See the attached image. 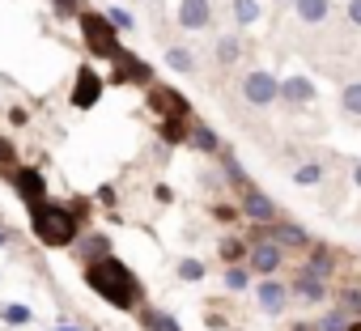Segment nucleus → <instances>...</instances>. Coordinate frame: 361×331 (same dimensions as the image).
<instances>
[{"label":"nucleus","instance_id":"f257e3e1","mask_svg":"<svg viewBox=\"0 0 361 331\" xmlns=\"http://www.w3.org/2000/svg\"><path fill=\"white\" fill-rule=\"evenodd\" d=\"M85 285H90L106 306H115V310H136V306L145 301V285H140V276H136L123 259H115L111 251L85 263Z\"/></svg>","mask_w":361,"mask_h":331},{"label":"nucleus","instance_id":"f03ea898","mask_svg":"<svg viewBox=\"0 0 361 331\" xmlns=\"http://www.w3.org/2000/svg\"><path fill=\"white\" fill-rule=\"evenodd\" d=\"M30 230H35V238H39L43 246H51V251H68V246L81 238L85 221L73 213V204L39 200V204H30Z\"/></svg>","mask_w":361,"mask_h":331},{"label":"nucleus","instance_id":"7ed1b4c3","mask_svg":"<svg viewBox=\"0 0 361 331\" xmlns=\"http://www.w3.org/2000/svg\"><path fill=\"white\" fill-rule=\"evenodd\" d=\"M77 30H81V39H85V47L94 51V56H102V60H119L128 47L119 43V30L111 26V18L102 13V9H81V18H77Z\"/></svg>","mask_w":361,"mask_h":331},{"label":"nucleus","instance_id":"20e7f679","mask_svg":"<svg viewBox=\"0 0 361 331\" xmlns=\"http://www.w3.org/2000/svg\"><path fill=\"white\" fill-rule=\"evenodd\" d=\"M238 94H243V102H251V106H272V102H281V77L268 73V68H251V73L243 77Z\"/></svg>","mask_w":361,"mask_h":331},{"label":"nucleus","instance_id":"39448f33","mask_svg":"<svg viewBox=\"0 0 361 331\" xmlns=\"http://www.w3.org/2000/svg\"><path fill=\"white\" fill-rule=\"evenodd\" d=\"M285 255H289V251L264 234L259 242H251V251H247V268H251L255 276H276V272H281V263H285Z\"/></svg>","mask_w":361,"mask_h":331},{"label":"nucleus","instance_id":"423d86ee","mask_svg":"<svg viewBox=\"0 0 361 331\" xmlns=\"http://www.w3.org/2000/svg\"><path fill=\"white\" fill-rule=\"evenodd\" d=\"M102 89H106V81L90 68V64H81L77 68V81H73V94H68V102L77 106V111H94L98 102H102Z\"/></svg>","mask_w":361,"mask_h":331},{"label":"nucleus","instance_id":"0eeeda50","mask_svg":"<svg viewBox=\"0 0 361 331\" xmlns=\"http://www.w3.org/2000/svg\"><path fill=\"white\" fill-rule=\"evenodd\" d=\"M251 293H255V306H259L264 314H272V318L285 314V306L293 301V297H289V285L276 280V276H259V280L251 285Z\"/></svg>","mask_w":361,"mask_h":331},{"label":"nucleus","instance_id":"6e6552de","mask_svg":"<svg viewBox=\"0 0 361 331\" xmlns=\"http://www.w3.org/2000/svg\"><path fill=\"white\" fill-rule=\"evenodd\" d=\"M9 187L18 192V200L26 208L39 204V200H47V179H43V170H35V166H18V170L9 175Z\"/></svg>","mask_w":361,"mask_h":331},{"label":"nucleus","instance_id":"1a4fd4ad","mask_svg":"<svg viewBox=\"0 0 361 331\" xmlns=\"http://www.w3.org/2000/svg\"><path fill=\"white\" fill-rule=\"evenodd\" d=\"M238 213L251 221V225H272L281 213H276V204H272V196H264L259 187H243V196H238Z\"/></svg>","mask_w":361,"mask_h":331},{"label":"nucleus","instance_id":"9d476101","mask_svg":"<svg viewBox=\"0 0 361 331\" xmlns=\"http://www.w3.org/2000/svg\"><path fill=\"white\" fill-rule=\"evenodd\" d=\"M106 85H140V89H149V85H153V68H149L145 60H136L132 51H123V56L115 60V73H111Z\"/></svg>","mask_w":361,"mask_h":331},{"label":"nucleus","instance_id":"9b49d317","mask_svg":"<svg viewBox=\"0 0 361 331\" xmlns=\"http://www.w3.org/2000/svg\"><path fill=\"white\" fill-rule=\"evenodd\" d=\"M149 106L157 111V119L161 115H192V102L183 94H178L174 85H157V81L149 85Z\"/></svg>","mask_w":361,"mask_h":331},{"label":"nucleus","instance_id":"f8f14e48","mask_svg":"<svg viewBox=\"0 0 361 331\" xmlns=\"http://www.w3.org/2000/svg\"><path fill=\"white\" fill-rule=\"evenodd\" d=\"M327 280L323 276H314V272H298L293 280H289V297H298V301H306V306H319V301H327Z\"/></svg>","mask_w":361,"mask_h":331},{"label":"nucleus","instance_id":"ddd939ff","mask_svg":"<svg viewBox=\"0 0 361 331\" xmlns=\"http://www.w3.org/2000/svg\"><path fill=\"white\" fill-rule=\"evenodd\" d=\"M178 26L200 35L213 26V0H178Z\"/></svg>","mask_w":361,"mask_h":331},{"label":"nucleus","instance_id":"4468645a","mask_svg":"<svg viewBox=\"0 0 361 331\" xmlns=\"http://www.w3.org/2000/svg\"><path fill=\"white\" fill-rule=\"evenodd\" d=\"M268 238H272V242H281L285 251H306V246L314 242L306 225H298V221H281V217L268 225Z\"/></svg>","mask_w":361,"mask_h":331},{"label":"nucleus","instance_id":"2eb2a0df","mask_svg":"<svg viewBox=\"0 0 361 331\" xmlns=\"http://www.w3.org/2000/svg\"><path fill=\"white\" fill-rule=\"evenodd\" d=\"M302 255H306V259H302V268H306V272H314V276H323V280H327V276L340 268L336 251H331V246H323V242H310Z\"/></svg>","mask_w":361,"mask_h":331},{"label":"nucleus","instance_id":"dca6fc26","mask_svg":"<svg viewBox=\"0 0 361 331\" xmlns=\"http://www.w3.org/2000/svg\"><path fill=\"white\" fill-rule=\"evenodd\" d=\"M188 132H192V115H161L157 119V140H166L170 149L188 144Z\"/></svg>","mask_w":361,"mask_h":331},{"label":"nucleus","instance_id":"f3484780","mask_svg":"<svg viewBox=\"0 0 361 331\" xmlns=\"http://www.w3.org/2000/svg\"><path fill=\"white\" fill-rule=\"evenodd\" d=\"M188 144L196 149V153H204V157H217L226 144H221V136L209 127V123H200V119H192V132H188Z\"/></svg>","mask_w":361,"mask_h":331},{"label":"nucleus","instance_id":"a211bd4d","mask_svg":"<svg viewBox=\"0 0 361 331\" xmlns=\"http://www.w3.org/2000/svg\"><path fill=\"white\" fill-rule=\"evenodd\" d=\"M68 251H73L81 263H90V259H98V255H106V251H111V238H106V234H98V230H90V234L81 230V238H77Z\"/></svg>","mask_w":361,"mask_h":331},{"label":"nucleus","instance_id":"6ab92c4d","mask_svg":"<svg viewBox=\"0 0 361 331\" xmlns=\"http://www.w3.org/2000/svg\"><path fill=\"white\" fill-rule=\"evenodd\" d=\"M281 102H289V106L314 102V81H310V77H285V81H281Z\"/></svg>","mask_w":361,"mask_h":331},{"label":"nucleus","instance_id":"aec40b11","mask_svg":"<svg viewBox=\"0 0 361 331\" xmlns=\"http://www.w3.org/2000/svg\"><path fill=\"white\" fill-rule=\"evenodd\" d=\"M140 327L145 331H183V323H178L170 310H161V306H140Z\"/></svg>","mask_w":361,"mask_h":331},{"label":"nucleus","instance_id":"412c9836","mask_svg":"<svg viewBox=\"0 0 361 331\" xmlns=\"http://www.w3.org/2000/svg\"><path fill=\"white\" fill-rule=\"evenodd\" d=\"M243 56H247V47H243V39H238V35H221V39H217V47H213V60H217L221 68H234Z\"/></svg>","mask_w":361,"mask_h":331},{"label":"nucleus","instance_id":"4be33fe9","mask_svg":"<svg viewBox=\"0 0 361 331\" xmlns=\"http://www.w3.org/2000/svg\"><path fill=\"white\" fill-rule=\"evenodd\" d=\"M293 9H298V22H306V26H323L327 13H331V0H293Z\"/></svg>","mask_w":361,"mask_h":331},{"label":"nucleus","instance_id":"5701e85b","mask_svg":"<svg viewBox=\"0 0 361 331\" xmlns=\"http://www.w3.org/2000/svg\"><path fill=\"white\" fill-rule=\"evenodd\" d=\"M174 272H178V280H183V285H200V280L209 276V263H204V259H196V255H183Z\"/></svg>","mask_w":361,"mask_h":331},{"label":"nucleus","instance_id":"b1692460","mask_svg":"<svg viewBox=\"0 0 361 331\" xmlns=\"http://www.w3.org/2000/svg\"><path fill=\"white\" fill-rule=\"evenodd\" d=\"M230 18L238 26H255L264 18V9H259V0H230Z\"/></svg>","mask_w":361,"mask_h":331},{"label":"nucleus","instance_id":"393cba45","mask_svg":"<svg viewBox=\"0 0 361 331\" xmlns=\"http://www.w3.org/2000/svg\"><path fill=\"white\" fill-rule=\"evenodd\" d=\"M251 276H255V272H251L247 263H226V276H221V280H226L230 293H247V289H251Z\"/></svg>","mask_w":361,"mask_h":331},{"label":"nucleus","instance_id":"a878e982","mask_svg":"<svg viewBox=\"0 0 361 331\" xmlns=\"http://www.w3.org/2000/svg\"><path fill=\"white\" fill-rule=\"evenodd\" d=\"M247 251H251V242H243V238H234V234H226L221 246H217V255H221L226 263H247Z\"/></svg>","mask_w":361,"mask_h":331},{"label":"nucleus","instance_id":"bb28decb","mask_svg":"<svg viewBox=\"0 0 361 331\" xmlns=\"http://www.w3.org/2000/svg\"><path fill=\"white\" fill-rule=\"evenodd\" d=\"M166 64H170L174 73H183V77L196 73V56H192L188 47H166Z\"/></svg>","mask_w":361,"mask_h":331},{"label":"nucleus","instance_id":"cd10ccee","mask_svg":"<svg viewBox=\"0 0 361 331\" xmlns=\"http://www.w3.org/2000/svg\"><path fill=\"white\" fill-rule=\"evenodd\" d=\"M348 327H353V314L340 310V306H331V310L314 323V331H348Z\"/></svg>","mask_w":361,"mask_h":331},{"label":"nucleus","instance_id":"c85d7f7f","mask_svg":"<svg viewBox=\"0 0 361 331\" xmlns=\"http://www.w3.org/2000/svg\"><path fill=\"white\" fill-rule=\"evenodd\" d=\"M340 111L353 115V119H361V81H348V85L340 89Z\"/></svg>","mask_w":361,"mask_h":331},{"label":"nucleus","instance_id":"c756f323","mask_svg":"<svg viewBox=\"0 0 361 331\" xmlns=\"http://www.w3.org/2000/svg\"><path fill=\"white\" fill-rule=\"evenodd\" d=\"M0 318H5L9 327H26V323H35V310L18 306V301H5V306H0Z\"/></svg>","mask_w":361,"mask_h":331},{"label":"nucleus","instance_id":"7c9ffc66","mask_svg":"<svg viewBox=\"0 0 361 331\" xmlns=\"http://www.w3.org/2000/svg\"><path fill=\"white\" fill-rule=\"evenodd\" d=\"M293 183H298V187H314V183H323V166H319V161H302L298 170H293Z\"/></svg>","mask_w":361,"mask_h":331},{"label":"nucleus","instance_id":"2f4dec72","mask_svg":"<svg viewBox=\"0 0 361 331\" xmlns=\"http://www.w3.org/2000/svg\"><path fill=\"white\" fill-rule=\"evenodd\" d=\"M217 157H221V170H226V179H230L234 187H251V179H247V170H243V166H238V161H234V157H230L226 149H221Z\"/></svg>","mask_w":361,"mask_h":331},{"label":"nucleus","instance_id":"473e14b6","mask_svg":"<svg viewBox=\"0 0 361 331\" xmlns=\"http://www.w3.org/2000/svg\"><path fill=\"white\" fill-rule=\"evenodd\" d=\"M81 9H85V0H51L56 22H77V18H81Z\"/></svg>","mask_w":361,"mask_h":331},{"label":"nucleus","instance_id":"72a5a7b5","mask_svg":"<svg viewBox=\"0 0 361 331\" xmlns=\"http://www.w3.org/2000/svg\"><path fill=\"white\" fill-rule=\"evenodd\" d=\"M102 13H106V18H111V26H115V30H119V35H128V30H136V18H132V13H128V9H119V5H106V9H102Z\"/></svg>","mask_w":361,"mask_h":331},{"label":"nucleus","instance_id":"f704fd0d","mask_svg":"<svg viewBox=\"0 0 361 331\" xmlns=\"http://www.w3.org/2000/svg\"><path fill=\"white\" fill-rule=\"evenodd\" d=\"M336 306H340V310H348L353 318H361V285H353V289H340Z\"/></svg>","mask_w":361,"mask_h":331},{"label":"nucleus","instance_id":"c9c22d12","mask_svg":"<svg viewBox=\"0 0 361 331\" xmlns=\"http://www.w3.org/2000/svg\"><path fill=\"white\" fill-rule=\"evenodd\" d=\"M18 161V149H13V140H5L0 136V170H5V166H13Z\"/></svg>","mask_w":361,"mask_h":331},{"label":"nucleus","instance_id":"e433bc0d","mask_svg":"<svg viewBox=\"0 0 361 331\" xmlns=\"http://www.w3.org/2000/svg\"><path fill=\"white\" fill-rule=\"evenodd\" d=\"M213 217H217V221H238V208H230V204H213Z\"/></svg>","mask_w":361,"mask_h":331},{"label":"nucleus","instance_id":"4c0bfd02","mask_svg":"<svg viewBox=\"0 0 361 331\" xmlns=\"http://www.w3.org/2000/svg\"><path fill=\"white\" fill-rule=\"evenodd\" d=\"M153 200H157V204H170V200H174L170 183H157V187H153Z\"/></svg>","mask_w":361,"mask_h":331},{"label":"nucleus","instance_id":"58836bf2","mask_svg":"<svg viewBox=\"0 0 361 331\" xmlns=\"http://www.w3.org/2000/svg\"><path fill=\"white\" fill-rule=\"evenodd\" d=\"M94 200H98V204H106V208H111V204H115V187H111V183H102V187H98V196H94Z\"/></svg>","mask_w":361,"mask_h":331},{"label":"nucleus","instance_id":"ea45409f","mask_svg":"<svg viewBox=\"0 0 361 331\" xmlns=\"http://www.w3.org/2000/svg\"><path fill=\"white\" fill-rule=\"evenodd\" d=\"M348 22L361 26V0H348Z\"/></svg>","mask_w":361,"mask_h":331},{"label":"nucleus","instance_id":"a19ab883","mask_svg":"<svg viewBox=\"0 0 361 331\" xmlns=\"http://www.w3.org/2000/svg\"><path fill=\"white\" fill-rule=\"evenodd\" d=\"M9 242H13V234H9V230H0V251H5Z\"/></svg>","mask_w":361,"mask_h":331},{"label":"nucleus","instance_id":"79ce46f5","mask_svg":"<svg viewBox=\"0 0 361 331\" xmlns=\"http://www.w3.org/2000/svg\"><path fill=\"white\" fill-rule=\"evenodd\" d=\"M353 183H357V192H361V161L353 166Z\"/></svg>","mask_w":361,"mask_h":331},{"label":"nucleus","instance_id":"37998d69","mask_svg":"<svg viewBox=\"0 0 361 331\" xmlns=\"http://www.w3.org/2000/svg\"><path fill=\"white\" fill-rule=\"evenodd\" d=\"M289 331H314V323H293Z\"/></svg>","mask_w":361,"mask_h":331},{"label":"nucleus","instance_id":"c03bdc74","mask_svg":"<svg viewBox=\"0 0 361 331\" xmlns=\"http://www.w3.org/2000/svg\"><path fill=\"white\" fill-rule=\"evenodd\" d=\"M51 331H81V327H68V323H60V327H51Z\"/></svg>","mask_w":361,"mask_h":331},{"label":"nucleus","instance_id":"a18cd8bd","mask_svg":"<svg viewBox=\"0 0 361 331\" xmlns=\"http://www.w3.org/2000/svg\"><path fill=\"white\" fill-rule=\"evenodd\" d=\"M348 331H361V318H353V327H348Z\"/></svg>","mask_w":361,"mask_h":331},{"label":"nucleus","instance_id":"49530a36","mask_svg":"<svg viewBox=\"0 0 361 331\" xmlns=\"http://www.w3.org/2000/svg\"><path fill=\"white\" fill-rule=\"evenodd\" d=\"M281 5H293V0H281Z\"/></svg>","mask_w":361,"mask_h":331}]
</instances>
